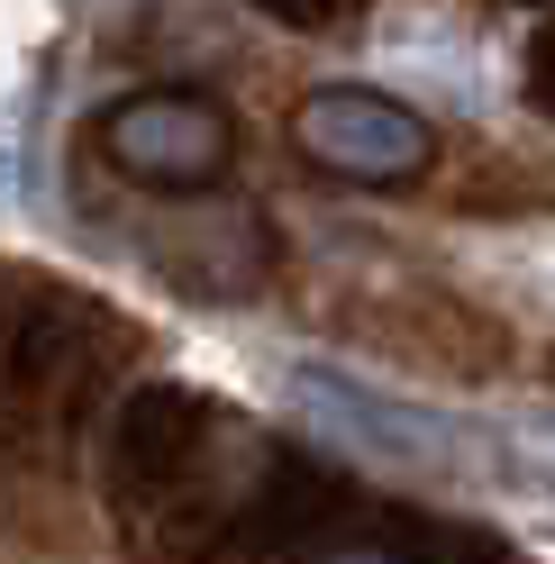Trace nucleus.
<instances>
[{
    "instance_id": "1",
    "label": "nucleus",
    "mask_w": 555,
    "mask_h": 564,
    "mask_svg": "<svg viewBox=\"0 0 555 564\" xmlns=\"http://www.w3.org/2000/svg\"><path fill=\"white\" fill-rule=\"evenodd\" d=\"M292 137H301L309 164L346 173V183H410V173L428 164V119H410L401 100L356 91V83L309 91L301 119H292Z\"/></svg>"
},
{
    "instance_id": "2",
    "label": "nucleus",
    "mask_w": 555,
    "mask_h": 564,
    "mask_svg": "<svg viewBox=\"0 0 555 564\" xmlns=\"http://www.w3.org/2000/svg\"><path fill=\"white\" fill-rule=\"evenodd\" d=\"M292 401L319 419L328 437H346L356 455L401 465V474H446V465H456V446H465L456 419H437V410H420V401L356 392V382H337V373H319V365H292Z\"/></svg>"
},
{
    "instance_id": "3",
    "label": "nucleus",
    "mask_w": 555,
    "mask_h": 564,
    "mask_svg": "<svg viewBox=\"0 0 555 564\" xmlns=\"http://www.w3.org/2000/svg\"><path fill=\"white\" fill-rule=\"evenodd\" d=\"M100 147H110V164L128 183L183 192V183H219L228 173V119L192 91H146V100H119L100 119Z\"/></svg>"
},
{
    "instance_id": "4",
    "label": "nucleus",
    "mask_w": 555,
    "mask_h": 564,
    "mask_svg": "<svg viewBox=\"0 0 555 564\" xmlns=\"http://www.w3.org/2000/svg\"><path fill=\"white\" fill-rule=\"evenodd\" d=\"M319 564H401V555H383V546H328Z\"/></svg>"
}]
</instances>
